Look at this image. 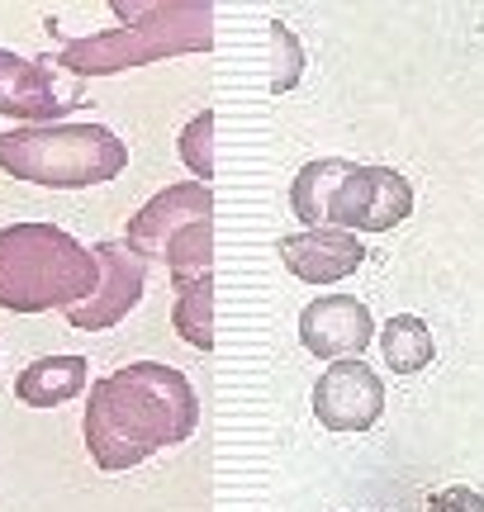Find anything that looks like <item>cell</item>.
<instances>
[{
    "label": "cell",
    "mask_w": 484,
    "mask_h": 512,
    "mask_svg": "<svg viewBox=\"0 0 484 512\" xmlns=\"http://www.w3.org/2000/svg\"><path fill=\"white\" fill-rule=\"evenodd\" d=\"M171 323H176V332H181L195 351L214 347V275L176 280V309H171Z\"/></svg>",
    "instance_id": "4fadbf2b"
},
{
    "label": "cell",
    "mask_w": 484,
    "mask_h": 512,
    "mask_svg": "<svg viewBox=\"0 0 484 512\" xmlns=\"http://www.w3.org/2000/svg\"><path fill=\"white\" fill-rule=\"evenodd\" d=\"M380 347H385L390 370H399V375H418L432 361V351H437L432 347V328L423 318H413V313H399V318H390L380 328Z\"/></svg>",
    "instance_id": "5bb4252c"
},
{
    "label": "cell",
    "mask_w": 484,
    "mask_h": 512,
    "mask_svg": "<svg viewBox=\"0 0 484 512\" xmlns=\"http://www.w3.org/2000/svg\"><path fill=\"white\" fill-rule=\"evenodd\" d=\"M181 162L195 171V181H214V110H200L181 128Z\"/></svg>",
    "instance_id": "e0dca14e"
},
{
    "label": "cell",
    "mask_w": 484,
    "mask_h": 512,
    "mask_svg": "<svg viewBox=\"0 0 484 512\" xmlns=\"http://www.w3.org/2000/svg\"><path fill=\"white\" fill-rule=\"evenodd\" d=\"M100 285L95 247L57 228V223H10L0 228V309L48 313L91 299Z\"/></svg>",
    "instance_id": "7a4b0ae2"
},
{
    "label": "cell",
    "mask_w": 484,
    "mask_h": 512,
    "mask_svg": "<svg viewBox=\"0 0 484 512\" xmlns=\"http://www.w3.org/2000/svg\"><path fill=\"white\" fill-rule=\"evenodd\" d=\"M200 427V394L176 366L133 361V366L100 375L86 403V446L100 470H133L148 456L190 441Z\"/></svg>",
    "instance_id": "6da1fadb"
},
{
    "label": "cell",
    "mask_w": 484,
    "mask_h": 512,
    "mask_svg": "<svg viewBox=\"0 0 484 512\" xmlns=\"http://www.w3.org/2000/svg\"><path fill=\"white\" fill-rule=\"evenodd\" d=\"M167 271L171 285L176 280H200V275H214V219H195L186 223L176 238L167 242Z\"/></svg>",
    "instance_id": "9a60e30c"
},
{
    "label": "cell",
    "mask_w": 484,
    "mask_h": 512,
    "mask_svg": "<svg viewBox=\"0 0 484 512\" xmlns=\"http://www.w3.org/2000/svg\"><path fill=\"white\" fill-rule=\"evenodd\" d=\"M67 110L72 105L57 100L53 72L43 62L0 48V114L24 119V124H57Z\"/></svg>",
    "instance_id": "8fae6325"
},
{
    "label": "cell",
    "mask_w": 484,
    "mask_h": 512,
    "mask_svg": "<svg viewBox=\"0 0 484 512\" xmlns=\"http://www.w3.org/2000/svg\"><path fill=\"white\" fill-rule=\"evenodd\" d=\"M314 413L328 432H366L385 413V380L361 356L333 361L314 384Z\"/></svg>",
    "instance_id": "52a82bcc"
},
{
    "label": "cell",
    "mask_w": 484,
    "mask_h": 512,
    "mask_svg": "<svg viewBox=\"0 0 484 512\" xmlns=\"http://www.w3.org/2000/svg\"><path fill=\"white\" fill-rule=\"evenodd\" d=\"M280 261H285V271L309 280V285H337V280L361 271L366 247L347 228H309V233L280 238Z\"/></svg>",
    "instance_id": "30bf717a"
},
{
    "label": "cell",
    "mask_w": 484,
    "mask_h": 512,
    "mask_svg": "<svg viewBox=\"0 0 484 512\" xmlns=\"http://www.w3.org/2000/svg\"><path fill=\"white\" fill-rule=\"evenodd\" d=\"M428 512H484V498L475 489H466V484H451L442 494H432Z\"/></svg>",
    "instance_id": "ac0fdd59"
},
{
    "label": "cell",
    "mask_w": 484,
    "mask_h": 512,
    "mask_svg": "<svg viewBox=\"0 0 484 512\" xmlns=\"http://www.w3.org/2000/svg\"><path fill=\"white\" fill-rule=\"evenodd\" d=\"M129 166V143L100 124H24L0 133V171L48 190L105 185Z\"/></svg>",
    "instance_id": "277c9868"
},
{
    "label": "cell",
    "mask_w": 484,
    "mask_h": 512,
    "mask_svg": "<svg viewBox=\"0 0 484 512\" xmlns=\"http://www.w3.org/2000/svg\"><path fill=\"white\" fill-rule=\"evenodd\" d=\"M195 219H214V195H209L205 181H181L167 185L162 195H152L138 214L129 219V247L148 261H162L167 256V242Z\"/></svg>",
    "instance_id": "9c48e42d"
},
{
    "label": "cell",
    "mask_w": 484,
    "mask_h": 512,
    "mask_svg": "<svg viewBox=\"0 0 484 512\" xmlns=\"http://www.w3.org/2000/svg\"><path fill=\"white\" fill-rule=\"evenodd\" d=\"M86 384H91L86 356H43V361L19 370L15 399L29 403V408H62V403H72Z\"/></svg>",
    "instance_id": "7c38bea8"
},
{
    "label": "cell",
    "mask_w": 484,
    "mask_h": 512,
    "mask_svg": "<svg viewBox=\"0 0 484 512\" xmlns=\"http://www.w3.org/2000/svg\"><path fill=\"white\" fill-rule=\"evenodd\" d=\"M100 256V285L91 299H81L67 309V323L76 332H105L119 318H129V309L143 299L148 285V256H138L129 242H95Z\"/></svg>",
    "instance_id": "8992f818"
},
{
    "label": "cell",
    "mask_w": 484,
    "mask_h": 512,
    "mask_svg": "<svg viewBox=\"0 0 484 512\" xmlns=\"http://www.w3.org/2000/svg\"><path fill=\"white\" fill-rule=\"evenodd\" d=\"M271 91L285 95V91H295L299 86V76H304V48H299V38L290 24H271Z\"/></svg>",
    "instance_id": "2e32d148"
},
{
    "label": "cell",
    "mask_w": 484,
    "mask_h": 512,
    "mask_svg": "<svg viewBox=\"0 0 484 512\" xmlns=\"http://www.w3.org/2000/svg\"><path fill=\"white\" fill-rule=\"evenodd\" d=\"M171 5H181V0H110V10L119 15V24L148 19V15H157V10H171Z\"/></svg>",
    "instance_id": "d6986e66"
},
{
    "label": "cell",
    "mask_w": 484,
    "mask_h": 512,
    "mask_svg": "<svg viewBox=\"0 0 484 512\" xmlns=\"http://www.w3.org/2000/svg\"><path fill=\"white\" fill-rule=\"evenodd\" d=\"M295 219L309 228H347V233H390L413 214V185L390 166H356L342 157L299 166L290 185Z\"/></svg>",
    "instance_id": "3957f363"
},
{
    "label": "cell",
    "mask_w": 484,
    "mask_h": 512,
    "mask_svg": "<svg viewBox=\"0 0 484 512\" xmlns=\"http://www.w3.org/2000/svg\"><path fill=\"white\" fill-rule=\"evenodd\" d=\"M371 337H375V318L352 294H323L314 304H304V313H299V342L314 356H323V361L361 356L371 347Z\"/></svg>",
    "instance_id": "ba28073f"
},
{
    "label": "cell",
    "mask_w": 484,
    "mask_h": 512,
    "mask_svg": "<svg viewBox=\"0 0 484 512\" xmlns=\"http://www.w3.org/2000/svg\"><path fill=\"white\" fill-rule=\"evenodd\" d=\"M214 48V0H181L148 19L119 24L110 34H86L62 43L57 67L76 76H119L129 67H148L162 57L209 53Z\"/></svg>",
    "instance_id": "5b68a950"
}]
</instances>
